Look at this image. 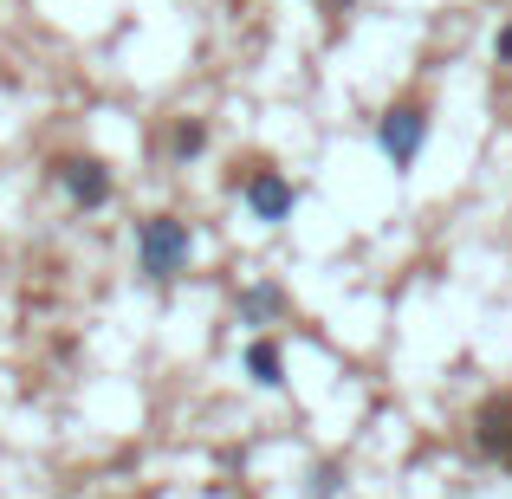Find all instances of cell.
Here are the masks:
<instances>
[{
	"instance_id": "6",
	"label": "cell",
	"mask_w": 512,
	"mask_h": 499,
	"mask_svg": "<svg viewBox=\"0 0 512 499\" xmlns=\"http://www.w3.org/2000/svg\"><path fill=\"white\" fill-rule=\"evenodd\" d=\"M467 441H474L480 461H493V467L512 474V389H493V396L480 402L474 422H467Z\"/></svg>"
},
{
	"instance_id": "10",
	"label": "cell",
	"mask_w": 512,
	"mask_h": 499,
	"mask_svg": "<svg viewBox=\"0 0 512 499\" xmlns=\"http://www.w3.org/2000/svg\"><path fill=\"white\" fill-rule=\"evenodd\" d=\"M493 65H500V72H512V13L500 20V33H493Z\"/></svg>"
},
{
	"instance_id": "7",
	"label": "cell",
	"mask_w": 512,
	"mask_h": 499,
	"mask_svg": "<svg viewBox=\"0 0 512 499\" xmlns=\"http://www.w3.org/2000/svg\"><path fill=\"white\" fill-rule=\"evenodd\" d=\"M286 312H292V292L279 279H247L234 292V325H247V337H266L273 325H286Z\"/></svg>"
},
{
	"instance_id": "4",
	"label": "cell",
	"mask_w": 512,
	"mask_h": 499,
	"mask_svg": "<svg viewBox=\"0 0 512 499\" xmlns=\"http://www.w3.org/2000/svg\"><path fill=\"white\" fill-rule=\"evenodd\" d=\"M234 188H240V201H247V221H260V227H286L292 214H299V182H292L273 156H240Z\"/></svg>"
},
{
	"instance_id": "11",
	"label": "cell",
	"mask_w": 512,
	"mask_h": 499,
	"mask_svg": "<svg viewBox=\"0 0 512 499\" xmlns=\"http://www.w3.org/2000/svg\"><path fill=\"white\" fill-rule=\"evenodd\" d=\"M318 13H325V20H350V13H357V0H312Z\"/></svg>"
},
{
	"instance_id": "8",
	"label": "cell",
	"mask_w": 512,
	"mask_h": 499,
	"mask_svg": "<svg viewBox=\"0 0 512 499\" xmlns=\"http://www.w3.org/2000/svg\"><path fill=\"white\" fill-rule=\"evenodd\" d=\"M240 370H247L253 389H266V396H286L292 376H286V344H279V331L266 337H247V350H240Z\"/></svg>"
},
{
	"instance_id": "3",
	"label": "cell",
	"mask_w": 512,
	"mask_h": 499,
	"mask_svg": "<svg viewBox=\"0 0 512 499\" xmlns=\"http://www.w3.org/2000/svg\"><path fill=\"white\" fill-rule=\"evenodd\" d=\"M46 182L59 188V201L72 214H104L117 201V169H111V156H98V150H65V156H52V163H46Z\"/></svg>"
},
{
	"instance_id": "2",
	"label": "cell",
	"mask_w": 512,
	"mask_h": 499,
	"mask_svg": "<svg viewBox=\"0 0 512 499\" xmlns=\"http://www.w3.org/2000/svg\"><path fill=\"white\" fill-rule=\"evenodd\" d=\"M370 143L389 163V175H415V163H422L428 143H435V98H428V91L389 98L383 111H376V124H370Z\"/></svg>"
},
{
	"instance_id": "1",
	"label": "cell",
	"mask_w": 512,
	"mask_h": 499,
	"mask_svg": "<svg viewBox=\"0 0 512 499\" xmlns=\"http://www.w3.org/2000/svg\"><path fill=\"white\" fill-rule=\"evenodd\" d=\"M130 253H137V279L143 286H175L195 266V221L175 208H150L130 227Z\"/></svg>"
},
{
	"instance_id": "5",
	"label": "cell",
	"mask_w": 512,
	"mask_h": 499,
	"mask_svg": "<svg viewBox=\"0 0 512 499\" xmlns=\"http://www.w3.org/2000/svg\"><path fill=\"white\" fill-rule=\"evenodd\" d=\"M156 156H163V169H201L208 163V150H214V130H208V117H195V111H175L156 124Z\"/></svg>"
},
{
	"instance_id": "9",
	"label": "cell",
	"mask_w": 512,
	"mask_h": 499,
	"mask_svg": "<svg viewBox=\"0 0 512 499\" xmlns=\"http://www.w3.org/2000/svg\"><path fill=\"white\" fill-rule=\"evenodd\" d=\"M344 493V461H312L305 474V499H338Z\"/></svg>"
}]
</instances>
